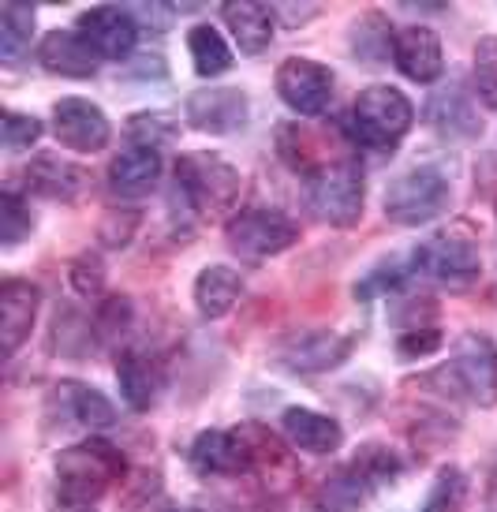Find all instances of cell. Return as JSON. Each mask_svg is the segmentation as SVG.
Instances as JSON below:
<instances>
[{
    "instance_id": "cell-1",
    "label": "cell",
    "mask_w": 497,
    "mask_h": 512,
    "mask_svg": "<svg viewBox=\"0 0 497 512\" xmlns=\"http://www.w3.org/2000/svg\"><path fill=\"white\" fill-rule=\"evenodd\" d=\"M281 445L266 427H236V430H202L191 441V468L202 479H240L255 475L262 464H273Z\"/></svg>"
},
{
    "instance_id": "cell-2",
    "label": "cell",
    "mask_w": 497,
    "mask_h": 512,
    "mask_svg": "<svg viewBox=\"0 0 497 512\" xmlns=\"http://www.w3.org/2000/svg\"><path fill=\"white\" fill-rule=\"evenodd\" d=\"M124 453L105 438H86L57 456V494L68 509H86L109 494V486L124 479Z\"/></svg>"
},
{
    "instance_id": "cell-3",
    "label": "cell",
    "mask_w": 497,
    "mask_h": 512,
    "mask_svg": "<svg viewBox=\"0 0 497 512\" xmlns=\"http://www.w3.org/2000/svg\"><path fill=\"white\" fill-rule=\"evenodd\" d=\"M400 471H404V464L389 445L367 441L348 464H341L333 475L322 479L314 505H318V512H359L374 498V490L389 486Z\"/></svg>"
},
{
    "instance_id": "cell-4",
    "label": "cell",
    "mask_w": 497,
    "mask_h": 512,
    "mask_svg": "<svg viewBox=\"0 0 497 512\" xmlns=\"http://www.w3.org/2000/svg\"><path fill=\"white\" fill-rule=\"evenodd\" d=\"M240 187V169H232L225 157L195 150V154H180L176 161V191L184 195L191 214L202 221L232 214L240 202Z\"/></svg>"
},
{
    "instance_id": "cell-5",
    "label": "cell",
    "mask_w": 497,
    "mask_h": 512,
    "mask_svg": "<svg viewBox=\"0 0 497 512\" xmlns=\"http://www.w3.org/2000/svg\"><path fill=\"white\" fill-rule=\"evenodd\" d=\"M415 124V105L408 101L404 90L397 86H367L352 105V120H348V131L352 139L363 150H374V154H389L404 143V135L412 131Z\"/></svg>"
},
{
    "instance_id": "cell-6",
    "label": "cell",
    "mask_w": 497,
    "mask_h": 512,
    "mask_svg": "<svg viewBox=\"0 0 497 512\" xmlns=\"http://www.w3.org/2000/svg\"><path fill=\"white\" fill-rule=\"evenodd\" d=\"M412 273H423L426 281L449 288V292H464L479 281L483 273V255L479 243L468 228H445L426 236L412 251Z\"/></svg>"
},
{
    "instance_id": "cell-7",
    "label": "cell",
    "mask_w": 497,
    "mask_h": 512,
    "mask_svg": "<svg viewBox=\"0 0 497 512\" xmlns=\"http://www.w3.org/2000/svg\"><path fill=\"white\" fill-rule=\"evenodd\" d=\"M363 199H367V187H363V169L355 157H337L307 176V202L333 228L359 225Z\"/></svg>"
},
{
    "instance_id": "cell-8",
    "label": "cell",
    "mask_w": 497,
    "mask_h": 512,
    "mask_svg": "<svg viewBox=\"0 0 497 512\" xmlns=\"http://www.w3.org/2000/svg\"><path fill=\"white\" fill-rule=\"evenodd\" d=\"M453 187L434 165H415L385 187V217L400 228H419L449 210Z\"/></svg>"
},
{
    "instance_id": "cell-9",
    "label": "cell",
    "mask_w": 497,
    "mask_h": 512,
    "mask_svg": "<svg viewBox=\"0 0 497 512\" xmlns=\"http://www.w3.org/2000/svg\"><path fill=\"white\" fill-rule=\"evenodd\" d=\"M225 240L240 258L266 262L273 255H284L299 240V225L288 214H281V210L255 206V210H240L236 217H228Z\"/></svg>"
},
{
    "instance_id": "cell-10",
    "label": "cell",
    "mask_w": 497,
    "mask_h": 512,
    "mask_svg": "<svg viewBox=\"0 0 497 512\" xmlns=\"http://www.w3.org/2000/svg\"><path fill=\"white\" fill-rule=\"evenodd\" d=\"M445 378H453L456 389L479 404L494 408L497 404V344L486 333H464L453 348V363L445 370Z\"/></svg>"
},
{
    "instance_id": "cell-11",
    "label": "cell",
    "mask_w": 497,
    "mask_h": 512,
    "mask_svg": "<svg viewBox=\"0 0 497 512\" xmlns=\"http://www.w3.org/2000/svg\"><path fill=\"white\" fill-rule=\"evenodd\" d=\"M281 101L299 116H322L333 101V72L311 57H288L273 75Z\"/></svg>"
},
{
    "instance_id": "cell-12",
    "label": "cell",
    "mask_w": 497,
    "mask_h": 512,
    "mask_svg": "<svg viewBox=\"0 0 497 512\" xmlns=\"http://www.w3.org/2000/svg\"><path fill=\"white\" fill-rule=\"evenodd\" d=\"M359 337L355 333H337V329H307V333H296L281 344V359L284 370L292 374H322V370L341 367L344 359L355 352Z\"/></svg>"
},
{
    "instance_id": "cell-13",
    "label": "cell",
    "mask_w": 497,
    "mask_h": 512,
    "mask_svg": "<svg viewBox=\"0 0 497 512\" xmlns=\"http://www.w3.org/2000/svg\"><path fill=\"white\" fill-rule=\"evenodd\" d=\"M53 135L60 139V146H68L75 154H98L113 139V124L94 101L64 98L53 109Z\"/></svg>"
},
{
    "instance_id": "cell-14",
    "label": "cell",
    "mask_w": 497,
    "mask_h": 512,
    "mask_svg": "<svg viewBox=\"0 0 497 512\" xmlns=\"http://www.w3.org/2000/svg\"><path fill=\"white\" fill-rule=\"evenodd\" d=\"M75 30L83 34V42L98 53V60H124L131 57V49L139 42V23L128 8H90L79 15Z\"/></svg>"
},
{
    "instance_id": "cell-15",
    "label": "cell",
    "mask_w": 497,
    "mask_h": 512,
    "mask_svg": "<svg viewBox=\"0 0 497 512\" xmlns=\"http://www.w3.org/2000/svg\"><path fill=\"white\" fill-rule=\"evenodd\" d=\"M251 116V101L236 86H213V90H195L187 98V124L210 135H232V131L247 128Z\"/></svg>"
},
{
    "instance_id": "cell-16",
    "label": "cell",
    "mask_w": 497,
    "mask_h": 512,
    "mask_svg": "<svg viewBox=\"0 0 497 512\" xmlns=\"http://www.w3.org/2000/svg\"><path fill=\"white\" fill-rule=\"evenodd\" d=\"M38 303H42V292L30 281L8 277L0 285V344H4V359H12L27 344L34 318H38Z\"/></svg>"
},
{
    "instance_id": "cell-17",
    "label": "cell",
    "mask_w": 497,
    "mask_h": 512,
    "mask_svg": "<svg viewBox=\"0 0 497 512\" xmlns=\"http://www.w3.org/2000/svg\"><path fill=\"white\" fill-rule=\"evenodd\" d=\"M23 187L30 195L49 202H79L86 195V187H90V176H86V169L71 165L64 157L42 154L23 169Z\"/></svg>"
},
{
    "instance_id": "cell-18",
    "label": "cell",
    "mask_w": 497,
    "mask_h": 512,
    "mask_svg": "<svg viewBox=\"0 0 497 512\" xmlns=\"http://www.w3.org/2000/svg\"><path fill=\"white\" fill-rule=\"evenodd\" d=\"M393 64L412 83H434L445 72L441 38L430 27H400L393 34Z\"/></svg>"
},
{
    "instance_id": "cell-19",
    "label": "cell",
    "mask_w": 497,
    "mask_h": 512,
    "mask_svg": "<svg viewBox=\"0 0 497 512\" xmlns=\"http://www.w3.org/2000/svg\"><path fill=\"white\" fill-rule=\"evenodd\" d=\"M426 124L453 139V143H468V139H479L483 135V120L471 105V94H464V86H445L438 94H430L426 101Z\"/></svg>"
},
{
    "instance_id": "cell-20",
    "label": "cell",
    "mask_w": 497,
    "mask_h": 512,
    "mask_svg": "<svg viewBox=\"0 0 497 512\" xmlns=\"http://www.w3.org/2000/svg\"><path fill=\"white\" fill-rule=\"evenodd\" d=\"M281 430L292 449L311 456H329L344 445L341 423L322 412H314V408H284Z\"/></svg>"
},
{
    "instance_id": "cell-21",
    "label": "cell",
    "mask_w": 497,
    "mask_h": 512,
    "mask_svg": "<svg viewBox=\"0 0 497 512\" xmlns=\"http://www.w3.org/2000/svg\"><path fill=\"white\" fill-rule=\"evenodd\" d=\"M38 64L64 79H90L98 72V53L83 42L79 30H49L38 45Z\"/></svg>"
},
{
    "instance_id": "cell-22",
    "label": "cell",
    "mask_w": 497,
    "mask_h": 512,
    "mask_svg": "<svg viewBox=\"0 0 497 512\" xmlns=\"http://www.w3.org/2000/svg\"><path fill=\"white\" fill-rule=\"evenodd\" d=\"M116 382L131 412H150L165 393V367L146 352H124L116 363Z\"/></svg>"
},
{
    "instance_id": "cell-23",
    "label": "cell",
    "mask_w": 497,
    "mask_h": 512,
    "mask_svg": "<svg viewBox=\"0 0 497 512\" xmlns=\"http://www.w3.org/2000/svg\"><path fill=\"white\" fill-rule=\"evenodd\" d=\"M57 404L60 412L68 415L75 427H86V430H105L116 423V408L113 400L105 397L101 389H94V385L86 382H60L57 385Z\"/></svg>"
},
{
    "instance_id": "cell-24",
    "label": "cell",
    "mask_w": 497,
    "mask_h": 512,
    "mask_svg": "<svg viewBox=\"0 0 497 512\" xmlns=\"http://www.w3.org/2000/svg\"><path fill=\"white\" fill-rule=\"evenodd\" d=\"M157 176H161V150H146V146H128L124 154L109 161V187L116 195H146L154 191Z\"/></svg>"
},
{
    "instance_id": "cell-25",
    "label": "cell",
    "mask_w": 497,
    "mask_h": 512,
    "mask_svg": "<svg viewBox=\"0 0 497 512\" xmlns=\"http://www.w3.org/2000/svg\"><path fill=\"white\" fill-rule=\"evenodd\" d=\"M225 27L247 57L266 53L273 42V8L258 4V0H243V4H225Z\"/></svg>"
},
{
    "instance_id": "cell-26",
    "label": "cell",
    "mask_w": 497,
    "mask_h": 512,
    "mask_svg": "<svg viewBox=\"0 0 497 512\" xmlns=\"http://www.w3.org/2000/svg\"><path fill=\"white\" fill-rule=\"evenodd\" d=\"M243 296V277L232 266H206L195 277V307L202 318H225Z\"/></svg>"
},
{
    "instance_id": "cell-27",
    "label": "cell",
    "mask_w": 497,
    "mask_h": 512,
    "mask_svg": "<svg viewBox=\"0 0 497 512\" xmlns=\"http://www.w3.org/2000/svg\"><path fill=\"white\" fill-rule=\"evenodd\" d=\"M187 53H191V64H195V72L202 79H217V75H225L232 68V49H228V42L210 23L191 27V34H187Z\"/></svg>"
},
{
    "instance_id": "cell-28",
    "label": "cell",
    "mask_w": 497,
    "mask_h": 512,
    "mask_svg": "<svg viewBox=\"0 0 497 512\" xmlns=\"http://www.w3.org/2000/svg\"><path fill=\"white\" fill-rule=\"evenodd\" d=\"M468 475L464 468H456V464H445L438 468L434 475V483H430V494H426L423 509L419 512H464L468 505Z\"/></svg>"
},
{
    "instance_id": "cell-29",
    "label": "cell",
    "mask_w": 497,
    "mask_h": 512,
    "mask_svg": "<svg viewBox=\"0 0 497 512\" xmlns=\"http://www.w3.org/2000/svg\"><path fill=\"white\" fill-rule=\"evenodd\" d=\"M38 12L30 4H4L0 8V57L15 60L30 45Z\"/></svg>"
},
{
    "instance_id": "cell-30",
    "label": "cell",
    "mask_w": 497,
    "mask_h": 512,
    "mask_svg": "<svg viewBox=\"0 0 497 512\" xmlns=\"http://www.w3.org/2000/svg\"><path fill=\"white\" fill-rule=\"evenodd\" d=\"M128 139L131 146L165 150V146L180 143V124L169 113H135L128 116Z\"/></svg>"
},
{
    "instance_id": "cell-31",
    "label": "cell",
    "mask_w": 497,
    "mask_h": 512,
    "mask_svg": "<svg viewBox=\"0 0 497 512\" xmlns=\"http://www.w3.org/2000/svg\"><path fill=\"white\" fill-rule=\"evenodd\" d=\"M30 228H34V217H30L27 199L19 187L8 184L0 195V240H4V247L23 243V236H30Z\"/></svg>"
},
{
    "instance_id": "cell-32",
    "label": "cell",
    "mask_w": 497,
    "mask_h": 512,
    "mask_svg": "<svg viewBox=\"0 0 497 512\" xmlns=\"http://www.w3.org/2000/svg\"><path fill=\"white\" fill-rule=\"evenodd\" d=\"M408 273H412V262H382V266H374L370 273H363V281L355 285V299H378V296H389V292H397L404 281H408Z\"/></svg>"
},
{
    "instance_id": "cell-33",
    "label": "cell",
    "mask_w": 497,
    "mask_h": 512,
    "mask_svg": "<svg viewBox=\"0 0 497 512\" xmlns=\"http://www.w3.org/2000/svg\"><path fill=\"white\" fill-rule=\"evenodd\" d=\"M0 131H4V150L8 154H23V150H30L42 139V120L30 113H19V109H4Z\"/></svg>"
},
{
    "instance_id": "cell-34",
    "label": "cell",
    "mask_w": 497,
    "mask_h": 512,
    "mask_svg": "<svg viewBox=\"0 0 497 512\" xmlns=\"http://www.w3.org/2000/svg\"><path fill=\"white\" fill-rule=\"evenodd\" d=\"M475 90L479 98L497 109V38L486 34L483 42L475 45Z\"/></svg>"
},
{
    "instance_id": "cell-35",
    "label": "cell",
    "mask_w": 497,
    "mask_h": 512,
    "mask_svg": "<svg viewBox=\"0 0 497 512\" xmlns=\"http://www.w3.org/2000/svg\"><path fill=\"white\" fill-rule=\"evenodd\" d=\"M71 288L86 299L101 296V288H105V262H101V255L86 251V255L71 262Z\"/></svg>"
},
{
    "instance_id": "cell-36",
    "label": "cell",
    "mask_w": 497,
    "mask_h": 512,
    "mask_svg": "<svg viewBox=\"0 0 497 512\" xmlns=\"http://www.w3.org/2000/svg\"><path fill=\"white\" fill-rule=\"evenodd\" d=\"M441 329L438 326H423V329H408V333H400V341H397V352L400 359H426V356H434L441 348Z\"/></svg>"
},
{
    "instance_id": "cell-37",
    "label": "cell",
    "mask_w": 497,
    "mask_h": 512,
    "mask_svg": "<svg viewBox=\"0 0 497 512\" xmlns=\"http://www.w3.org/2000/svg\"><path fill=\"white\" fill-rule=\"evenodd\" d=\"M128 314H131V303L128 299H105L101 303V311H98V329L101 333H120L124 329V322H128Z\"/></svg>"
},
{
    "instance_id": "cell-38",
    "label": "cell",
    "mask_w": 497,
    "mask_h": 512,
    "mask_svg": "<svg viewBox=\"0 0 497 512\" xmlns=\"http://www.w3.org/2000/svg\"><path fill=\"white\" fill-rule=\"evenodd\" d=\"M176 512H202V509H176Z\"/></svg>"
},
{
    "instance_id": "cell-39",
    "label": "cell",
    "mask_w": 497,
    "mask_h": 512,
    "mask_svg": "<svg viewBox=\"0 0 497 512\" xmlns=\"http://www.w3.org/2000/svg\"><path fill=\"white\" fill-rule=\"evenodd\" d=\"M494 299H497V288H494Z\"/></svg>"
}]
</instances>
